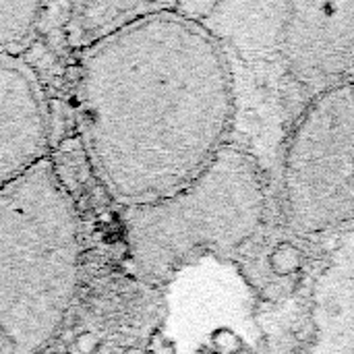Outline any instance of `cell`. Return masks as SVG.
<instances>
[{
    "label": "cell",
    "instance_id": "1",
    "mask_svg": "<svg viewBox=\"0 0 354 354\" xmlns=\"http://www.w3.org/2000/svg\"><path fill=\"white\" fill-rule=\"evenodd\" d=\"M85 162L118 207L191 185L228 143L236 89L226 48L172 8L143 17L79 56Z\"/></svg>",
    "mask_w": 354,
    "mask_h": 354
},
{
    "label": "cell",
    "instance_id": "2",
    "mask_svg": "<svg viewBox=\"0 0 354 354\" xmlns=\"http://www.w3.org/2000/svg\"><path fill=\"white\" fill-rule=\"evenodd\" d=\"M85 263L75 197L50 160L0 189V354H46L64 332Z\"/></svg>",
    "mask_w": 354,
    "mask_h": 354
},
{
    "label": "cell",
    "instance_id": "3",
    "mask_svg": "<svg viewBox=\"0 0 354 354\" xmlns=\"http://www.w3.org/2000/svg\"><path fill=\"white\" fill-rule=\"evenodd\" d=\"M266 207L268 183L259 160L226 143L178 193L120 207L129 272L158 290L201 257L230 255L247 245L259 232Z\"/></svg>",
    "mask_w": 354,
    "mask_h": 354
},
{
    "label": "cell",
    "instance_id": "4",
    "mask_svg": "<svg viewBox=\"0 0 354 354\" xmlns=\"http://www.w3.org/2000/svg\"><path fill=\"white\" fill-rule=\"evenodd\" d=\"M282 216L297 234L354 224V79L315 93L282 160Z\"/></svg>",
    "mask_w": 354,
    "mask_h": 354
},
{
    "label": "cell",
    "instance_id": "5",
    "mask_svg": "<svg viewBox=\"0 0 354 354\" xmlns=\"http://www.w3.org/2000/svg\"><path fill=\"white\" fill-rule=\"evenodd\" d=\"M280 56L292 79L315 93L353 81L354 2H288Z\"/></svg>",
    "mask_w": 354,
    "mask_h": 354
},
{
    "label": "cell",
    "instance_id": "6",
    "mask_svg": "<svg viewBox=\"0 0 354 354\" xmlns=\"http://www.w3.org/2000/svg\"><path fill=\"white\" fill-rule=\"evenodd\" d=\"M52 124L41 81L23 58L0 56V189L50 160Z\"/></svg>",
    "mask_w": 354,
    "mask_h": 354
},
{
    "label": "cell",
    "instance_id": "7",
    "mask_svg": "<svg viewBox=\"0 0 354 354\" xmlns=\"http://www.w3.org/2000/svg\"><path fill=\"white\" fill-rule=\"evenodd\" d=\"M174 2H139V0H83L66 2V15L62 19L66 46L73 50H87L110 35L122 31L135 21L168 10Z\"/></svg>",
    "mask_w": 354,
    "mask_h": 354
},
{
    "label": "cell",
    "instance_id": "8",
    "mask_svg": "<svg viewBox=\"0 0 354 354\" xmlns=\"http://www.w3.org/2000/svg\"><path fill=\"white\" fill-rule=\"evenodd\" d=\"M44 10V2H0V56L21 58L33 46Z\"/></svg>",
    "mask_w": 354,
    "mask_h": 354
},
{
    "label": "cell",
    "instance_id": "9",
    "mask_svg": "<svg viewBox=\"0 0 354 354\" xmlns=\"http://www.w3.org/2000/svg\"><path fill=\"white\" fill-rule=\"evenodd\" d=\"M303 266H305L303 251L288 241L280 243L270 255V270L280 278H288V276L299 274L303 270Z\"/></svg>",
    "mask_w": 354,
    "mask_h": 354
},
{
    "label": "cell",
    "instance_id": "10",
    "mask_svg": "<svg viewBox=\"0 0 354 354\" xmlns=\"http://www.w3.org/2000/svg\"><path fill=\"white\" fill-rule=\"evenodd\" d=\"M102 346H104L102 340L91 332H75L73 344H71L75 354H97L102 351Z\"/></svg>",
    "mask_w": 354,
    "mask_h": 354
},
{
    "label": "cell",
    "instance_id": "11",
    "mask_svg": "<svg viewBox=\"0 0 354 354\" xmlns=\"http://www.w3.org/2000/svg\"><path fill=\"white\" fill-rule=\"evenodd\" d=\"M122 354H151V351L145 348V346H131V348H127Z\"/></svg>",
    "mask_w": 354,
    "mask_h": 354
}]
</instances>
